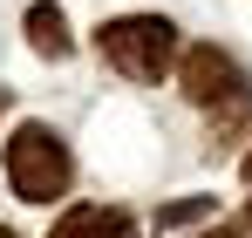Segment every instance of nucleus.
I'll list each match as a JSON object with an SVG mask.
<instances>
[{
  "label": "nucleus",
  "mask_w": 252,
  "mask_h": 238,
  "mask_svg": "<svg viewBox=\"0 0 252 238\" xmlns=\"http://www.w3.org/2000/svg\"><path fill=\"white\" fill-rule=\"evenodd\" d=\"M0 163H7V184L21 204H62L75 184V157H68L62 129H48L41 116L14 122V136L0 143Z\"/></svg>",
  "instance_id": "nucleus-1"
},
{
  "label": "nucleus",
  "mask_w": 252,
  "mask_h": 238,
  "mask_svg": "<svg viewBox=\"0 0 252 238\" xmlns=\"http://www.w3.org/2000/svg\"><path fill=\"white\" fill-rule=\"evenodd\" d=\"M177 89H184L191 109L211 116V129H232V122H246V109H252L246 68H239V55L218 48V41H198V48L177 55Z\"/></svg>",
  "instance_id": "nucleus-2"
},
{
  "label": "nucleus",
  "mask_w": 252,
  "mask_h": 238,
  "mask_svg": "<svg viewBox=\"0 0 252 238\" xmlns=\"http://www.w3.org/2000/svg\"><path fill=\"white\" fill-rule=\"evenodd\" d=\"M95 55L129 82H164L177 68V21L170 14H109L95 28Z\"/></svg>",
  "instance_id": "nucleus-3"
},
{
  "label": "nucleus",
  "mask_w": 252,
  "mask_h": 238,
  "mask_svg": "<svg viewBox=\"0 0 252 238\" xmlns=\"http://www.w3.org/2000/svg\"><path fill=\"white\" fill-rule=\"evenodd\" d=\"M21 28H28V48H34L41 61H68V55H75V34H68L62 0H34V7L21 14Z\"/></svg>",
  "instance_id": "nucleus-4"
},
{
  "label": "nucleus",
  "mask_w": 252,
  "mask_h": 238,
  "mask_svg": "<svg viewBox=\"0 0 252 238\" xmlns=\"http://www.w3.org/2000/svg\"><path fill=\"white\" fill-rule=\"evenodd\" d=\"M109 225H116V211H102V204H68L48 238H102Z\"/></svg>",
  "instance_id": "nucleus-5"
},
{
  "label": "nucleus",
  "mask_w": 252,
  "mask_h": 238,
  "mask_svg": "<svg viewBox=\"0 0 252 238\" xmlns=\"http://www.w3.org/2000/svg\"><path fill=\"white\" fill-rule=\"evenodd\" d=\"M211 218H218V198L191 191V198H170L164 211H157V232H184V225H211Z\"/></svg>",
  "instance_id": "nucleus-6"
},
{
  "label": "nucleus",
  "mask_w": 252,
  "mask_h": 238,
  "mask_svg": "<svg viewBox=\"0 0 252 238\" xmlns=\"http://www.w3.org/2000/svg\"><path fill=\"white\" fill-rule=\"evenodd\" d=\"M102 238H143V232H136V218H129V211H116V225H109Z\"/></svg>",
  "instance_id": "nucleus-7"
},
{
  "label": "nucleus",
  "mask_w": 252,
  "mask_h": 238,
  "mask_svg": "<svg viewBox=\"0 0 252 238\" xmlns=\"http://www.w3.org/2000/svg\"><path fill=\"white\" fill-rule=\"evenodd\" d=\"M198 238H252V225H205Z\"/></svg>",
  "instance_id": "nucleus-8"
},
{
  "label": "nucleus",
  "mask_w": 252,
  "mask_h": 238,
  "mask_svg": "<svg viewBox=\"0 0 252 238\" xmlns=\"http://www.w3.org/2000/svg\"><path fill=\"white\" fill-rule=\"evenodd\" d=\"M239 177H246V184H252V150H246V163H239Z\"/></svg>",
  "instance_id": "nucleus-9"
},
{
  "label": "nucleus",
  "mask_w": 252,
  "mask_h": 238,
  "mask_svg": "<svg viewBox=\"0 0 252 238\" xmlns=\"http://www.w3.org/2000/svg\"><path fill=\"white\" fill-rule=\"evenodd\" d=\"M0 238H21V232H14V225H0Z\"/></svg>",
  "instance_id": "nucleus-10"
},
{
  "label": "nucleus",
  "mask_w": 252,
  "mask_h": 238,
  "mask_svg": "<svg viewBox=\"0 0 252 238\" xmlns=\"http://www.w3.org/2000/svg\"><path fill=\"white\" fill-rule=\"evenodd\" d=\"M0 109H7V89H0Z\"/></svg>",
  "instance_id": "nucleus-11"
}]
</instances>
